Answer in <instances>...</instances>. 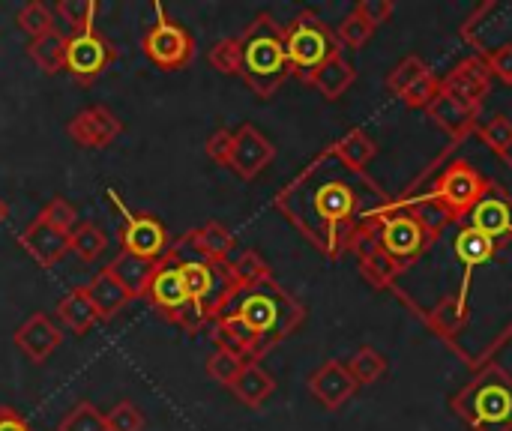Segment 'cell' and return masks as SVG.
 <instances>
[{
  "label": "cell",
  "mask_w": 512,
  "mask_h": 431,
  "mask_svg": "<svg viewBox=\"0 0 512 431\" xmlns=\"http://www.w3.org/2000/svg\"><path fill=\"white\" fill-rule=\"evenodd\" d=\"M492 186L495 183L489 177H483L471 162L453 159L450 165L438 168V177H435L429 192H414V195H405V198L426 207L444 225H456V222H465L474 213V207L492 192Z\"/></svg>",
  "instance_id": "8992f818"
},
{
  "label": "cell",
  "mask_w": 512,
  "mask_h": 431,
  "mask_svg": "<svg viewBox=\"0 0 512 431\" xmlns=\"http://www.w3.org/2000/svg\"><path fill=\"white\" fill-rule=\"evenodd\" d=\"M108 431H144V414L132 402H117L105 414Z\"/></svg>",
  "instance_id": "ee69618b"
},
{
  "label": "cell",
  "mask_w": 512,
  "mask_h": 431,
  "mask_svg": "<svg viewBox=\"0 0 512 431\" xmlns=\"http://www.w3.org/2000/svg\"><path fill=\"white\" fill-rule=\"evenodd\" d=\"M231 393L246 405V408H261L273 393H276V378L261 366V363H246L240 378L234 381Z\"/></svg>",
  "instance_id": "484cf974"
},
{
  "label": "cell",
  "mask_w": 512,
  "mask_h": 431,
  "mask_svg": "<svg viewBox=\"0 0 512 431\" xmlns=\"http://www.w3.org/2000/svg\"><path fill=\"white\" fill-rule=\"evenodd\" d=\"M285 48H288L291 75H297L303 84H312L318 69L336 51H342L336 42V33L315 9H303L294 15L291 24H285Z\"/></svg>",
  "instance_id": "9c48e42d"
},
{
  "label": "cell",
  "mask_w": 512,
  "mask_h": 431,
  "mask_svg": "<svg viewBox=\"0 0 512 431\" xmlns=\"http://www.w3.org/2000/svg\"><path fill=\"white\" fill-rule=\"evenodd\" d=\"M27 57L45 75L66 72V36H60V30H57V33L42 36V39H30L27 42Z\"/></svg>",
  "instance_id": "f546056e"
},
{
  "label": "cell",
  "mask_w": 512,
  "mask_h": 431,
  "mask_svg": "<svg viewBox=\"0 0 512 431\" xmlns=\"http://www.w3.org/2000/svg\"><path fill=\"white\" fill-rule=\"evenodd\" d=\"M114 273L126 282V288L135 294V300L138 297H144V291H147V282H150V276H153V267L156 264H150V261H138V258H132V255H126V252H120L117 258H114Z\"/></svg>",
  "instance_id": "8d00e7d4"
},
{
  "label": "cell",
  "mask_w": 512,
  "mask_h": 431,
  "mask_svg": "<svg viewBox=\"0 0 512 431\" xmlns=\"http://www.w3.org/2000/svg\"><path fill=\"white\" fill-rule=\"evenodd\" d=\"M57 431H108V423H105V414L90 405V402H78L63 420Z\"/></svg>",
  "instance_id": "60d3db41"
},
{
  "label": "cell",
  "mask_w": 512,
  "mask_h": 431,
  "mask_svg": "<svg viewBox=\"0 0 512 431\" xmlns=\"http://www.w3.org/2000/svg\"><path fill=\"white\" fill-rule=\"evenodd\" d=\"M390 198L369 171L348 168L330 147L321 150L273 201V207L327 258L354 252Z\"/></svg>",
  "instance_id": "6da1fadb"
},
{
  "label": "cell",
  "mask_w": 512,
  "mask_h": 431,
  "mask_svg": "<svg viewBox=\"0 0 512 431\" xmlns=\"http://www.w3.org/2000/svg\"><path fill=\"white\" fill-rule=\"evenodd\" d=\"M468 225L492 240H512V195H507V189L501 186H492V192L468 216Z\"/></svg>",
  "instance_id": "ffe728a7"
},
{
  "label": "cell",
  "mask_w": 512,
  "mask_h": 431,
  "mask_svg": "<svg viewBox=\"0 0 512 431\" xmlns=\"http://www.w3.org/2000/svg\"><path fill=\"white\" fill-rule=\"evenodd\" d=\"M210 66L222 75H243V45H240V36H225L219 39L210 54H207Z\"/></svg>",
  "instance_id": "f35d334b"
},
{
  "label": "cell",
  "mask_w": 512,
  "mask_h": 431,
  "mask_svg": "<svg viewBox=\"0 0 512 431\" xmlns=\"http://www.w3.org/2000/svg\"><path fill=\"white\" fill-rule=\"evenodd\" d=\"M303 321L306 306L270 276L252 285H240L210 330L216 348H228L246 363H258L267 351L294 336Z\"/></svg>",
  "instance_id": "7a4b0ae2"
},
{
  "label": "cell",
  "mask_w": 512,
  "mask_h": 431,
  "mask_svg": "<svg viewBox=\"0 0 512 431\" xmlns=\"http://www.w3.org/2000/svg\"><path fill=\"white\" fill-rule=\"evenodd\" d=\"M6 216H9V207H6V201L0 198V225L6 222Z\"/></svg>",
  "instance_id": "681fc988"
},
{
  "label": "cell",
  "mask_w": 512,
  "mask_h": 431,
  "mask_svg": "<svg viewBox=\"0 0 512 431\" xmlns=\"http://www.w3.org/2000/svg\"><path fill=\"white\" fill-rule=\"evenodd\" d=\"M441 96V78L435 75V72H429L423 81H417L405 96H402V102L408 105V108H420V111H429V105L435 102Z\"/></svg>",
  "instance_id": "7bdbcfd3"
},
{
  "label": "cell",
  "mask_w": 512,
  "mask_h": 431,
  "mask_svg": "<svg viewBox=\"0 0 512 431\" xmlns=\"http://www.w3.org/2000/svg\"><path fill=\"white\" fill-rule=\"evenodd\" d=\"M243 45V81L258 99H270L291 75L285 27L270 15L258 12L240 36Z\"/></svg>",
  "instance_id": "277c9868"
},
{
  "label": "cell",
  "mask_w": 512,
  "mask_h": 431,
  "mask_svg": "<svg viewBox=\"0 0 512 431\" xmlns=\"http://www.w3.org/2000/svg\"><path fill=\"white\" fill-rule=\"evenodd\" d=\"M108 249V234L93 222H78V228L69 234V252H75L84 264H96Z\"/></svg>",
  "instance_id": "4dcf8cb0"
},
{
  "label": "cell",
  "mask_w": 512,
  "mask_h": 431,
  "mask_svg": "<svg viewBox=\"0 0 512 431\" xmlns=\"http://www.w3.org/2000/svg\"><path fill=\"white\" fill-rule=\"evenodd\" d=\"M231 141H234V132L225 129V126H219V129L207 138V144H204L207 159H213L216 165H225V162H228V153H231Z\"/></svg>",
  "instance_id": "bcb514c9"
},
{
  "label": "cell",
  "mask_w": 512,
  "mask_h": 431,
  "mask_svg": "<svg viewBox=\"0 0 512 431\" xmlns=\"http://www.w3.org/2000/svg\"><path fill=\"white\" fill-rule=\"evenodd\" d=\"M96 12H99V3L96 0H57V6H54V18H60L63 24H69L72 33L96 30L93 27Z\"/></svg>",
  "instance_id": "836d02e7"
},
{
  "label": "cell",
  "mask_w": 512,
  "mask_h": 431,
  "mask_svg": "<svg viewBox=\"0 0 512 431\" xmlns=\"http://www.w3.org/2000/svg\"><path fill=\"white\" fill-rule=\"evenodd\" d=\"M246 369V360L240 357V354H234V351H228V348H216L210 357H207V363H204V372H207V378H213L219 387H234V381L240 378V372Z\"/></svg>",
  "instance_id": "d590c367"
},
{
  "label": "cell",
  "mask_w": 512,
  "mask_h": 431,
  "mask_svg": "<svg viewBox=\"0 0 512 431\" xmlns=\"http://www.w3.org/2000/svg\"><path fill=\"white\" fill-rule=\"evenodd\" d=\"M429 72H432V69H429V63H426L423 57L408 54V57H402V60L393 66V72L387 75V90H393V93L402 99V96H405L417 81H423Z\"/></svg>",
  "instance_id": "e575fe53"
},
{
  "label": "cell",
  "mask_w": 512,
  "mask_h": 431,
  "mask_svg": "<svg viewBox=\"0 0 512 431\" xmlns=\"http://www.w3.org/2000/svg\"><path fill=\"white\" fill-rule=\"evenodd\" d=\"M0 431H36L15 408L0 405Z\"/></svg>",
  "instance_id": "c3c4849f"
},
{
  "label": "cell",
  "mask_w": 512,
  "mask_h": 431,
  "mask_svg": "<svg viewBox=\"0 0 512 431\" xmlns=\"http://www.w3.org/2000/svg\"><path fill=\"white\" fill-rule=\"evenodd\" d=\"M492 81H495V75H492L489 63L480 54H471V57L459 60L441 78V93H447V96H453L471 108H483V102L492 90Z\"/></svg>",
  "instance_id": "5bb4252c"
},
{
  "label": "cell",
  "mask_w": 512,
  "mask_h": 431,
  "mask_svg": "<svg viewBox=\"0 0 512 431\" xmlns=\"http://www.w3.org/2000/svg\"><path fill=\"white\" fill-rule=\"evenodd\" d=\"M453 141H465L468 135H474L477 129H480V108H471V105H465V102H459V99H453V96H447V93H441L432 105H429V111H426Z\"/></svg>",
  "instance_id": "7402d4cb"
},
{
  "label": "cell",
  "mask_w": 512,
  "mask_h": 431,
  "mask_svg": "<svg viewBox=\"0 0 512 431\" xmlns=\"http://www.w3.org/2000/svg\"><path fill=\"white\" fill-rule=\"evenodd\" d=\"M348 369L360 387H372L387 375V357L381 351H375L372 345H363L348 357Z\"/></svg>",
  "instance_id": "1f68e13d"
},
{
  "label": "cell",
  "mask_w": 512,
  "mask_h": 431,
  "mask_svg": "<svg viewBox=\"0 0 512 431\" xmlns=\"http://www.w3.org/2000/svg\"><path fill=\"white\" fill-rule=\"evenodd\" d=\"M477 135L495 153H510L512 150V120L507 114H495L492 120L480 123Z\"/></svg>",
  "instance_id": "b9f144b4"
},
{
  "label": "cell",
  "mask_w": 512,
  "mask_h": 431,
  "mask_svg": "<svg viewBox=\"0 0 512 431\" xmlns=\"http://www.w3.org/2000/svg\"><path fill=\"white\" fill-rule=\"evenodd\" d=\"M450 411L471 431H512V375L489 363L450 396Z\"/></svg>",
  "instance_id": "5b68a950"
},
{
  "label": "cell",
  "mask_w": 512,
  "mask_h": 431,
  "mask_svg": "<svg viewBox=\"0 0 512 431\" xmlns=\"http://www.w3.org/2000/svg\"><path fill=\"white\" fill-rule=\"evenodd\" d=\"M15 348L33 363V366H42L63 342V330L45 315V312H33L12 336Z\"/></svg>",
  "instance_id": "e0dca14e"
},
{
  "label": "cell",
  "mask_w": 512,
  "mask_h": 431,
  "mask_svg": "<svg viewBox=\"0 0 512 431\" xmlns=\"http://www.w3.org/2000/svg\"><path fill=\"white\" fill-rule=\"evenodd\" d=\"M423 318L432 327V333H438L441 339H456L468 324V303H462L459 294H447L438 300L432 312H423Z\"/></svg>",
  "instance_id": "83f0119b"
},
{
  "label": "cell",
  "mask_w": 512,
  "mask_h": 431,
  "mask_svg": "<svg viewBox=\"0 0 512 431\" xmlns=\"http://www.w3.org/2000/svg\"><path fill=\"white\" fill-rule=\"evenodd\" d=\"M42 216H45L51 225H57L60 231H66V234H72V231L78 228V210H75L66 198H51V201L42 207Z\"/></svg>",
  "instance_id": "f6af8a7d"
},
{
  "label": "cell",
  "mask_w": 512,
  "mask_h": 431,
  "mask_svg": "<svg viewBox=\"0 0 512 431\" xmlns=\"http://www.w3.org/2000/svg\"><path fill=\"white\" fill-rule=\"evenodd\" d=\"M357 390H360V384L354 381L348 363H342V360H327L324 366H318V369L309 375V393H312L327 411L345 408V402H351Z\"/></svg>",
  "instance_id": "2e32d148"
},
{
  "label": "cell",
  "mask_w": 512,
  "mask_h": 431,
  "mask_svg": "<svg viewBox=\"0 0 512 431\" xmlns=\"http://www.w3.org/2000/svg\"><path fill=\"white\" fill-rule=\"evenodd\" d=\"M231 273H234L237 285H252V282H261V279H270L273 276L270 264L255 249H246L237 258H231Z\"/></svg>",
  "instance_id": "ab89813d"
},
{
  "label": "cell",
  "mask_w": 512,
  "mask_h": 431,
  "mask_svg": "<svg viewBox=\"0 0 512 431\" xmlns=\"http://www.w3.org/2000/svg\"><path fill=\"white\" fill-rule=\"evenodd\" d=\"M153 12H156V21L141 36L144 57L153 66L165 69V72H177V69L189 66L192 57H195V39H192V33L180 21H174L165 12L162 3H153Z\"/></svg>",
  "instance_id": "30bf717a"
},
{
  "label": "cell",
  "mask_w": 512,
  "mask_h": 431,
  "mask_svg": "<svg viewBox=\"0 0 512 431\" xmlns=\"http://www.w3.org/2000/svg\"><path fill=\"white\" fill-rule=\"evenodd\" d=\"M273 159H276V147H273V141L261 129H255L252 123H243V126L234 129L231 153H228V162H225V168L231 174H237L240 180L249 183V180L261 177L264 168Z\"/></svg>",
  "instance_id": "4fadbf2b"
},
{
  "label": "cell",
  "mask_w": 512,
  "mask_h": 431,
  "mask_svg": "<svg viewBox=\"0 0 512 431\" xmlns=\"http://www.w3.org/2000/svg\"><path fill=\"white\" fill-rule=\"evenodd\" d=\"M15 24L18 30H24L30 39H42L48 33H57V18H54V9L45 6L42 0H30L18 9L15 15Z\"/></svg>",
  "instance_id": "d6a6232c"
},
{
  "label": "cell",
  "mask_w": 512,
  "mask_h": 431,
  "mask_svg": "<svg viewBox=\"0 0 512 431\" xmlns=\"http://www.w3.org/2000/svg\"><path fill=\"white\" fill-rule=\"evenodd\" d=\"M21 249L39 264V267H54L66 252H69V234L60 231L57 225H51L42 213L21 231L18 237Z\"/></svg>",
  "instance_id": "ac0fdd59"
},
{
  "label": "cell",
  "mask_w": 512,
  "mask_h": 431,
  "mask_svg": "<svg viewBox=\"0 0 512 431\" xmlns=\"http://www.w3.org/2000/svg\"><path fill=\"white\" fill-rule=\"evenodd\" d=\"M330 150L348 165V168H354V171H369V165H372V159L378 156V144H375V138L369 135V132H363V129H351V132H345L339 141H333L330 144Z\"/></svg>",
  "instance_id": "f1b7e54d"
},
{
  "label": "cell",
  "mask_w": 512,
  "mask_h": 431,
  "mask_svg": "<svg viewBox=\"0 0 512 431\" xmlns=\"http://www.w3.org/2000/svg\"><path fill=\"white\" fill-rule=\"evenodd\" d=\"M357 261H360V276H363L372 288H378V291L396 288L402 270H399L378 246H372V243L357 246Z\"/></svg>",
  "instance_id": "4316f807"
},
{
  "label": "cell",
  "mask_w": 512,
  "mask_h": 431,
  "mask_svg": "<svg viewBox=\"0 0 512 431\" xmlns=\"http://www.w3.org/2000/svg\"><path fill=\"white\" fill-rule=\"evenodd\" d=\"M375 30L396 12V6H393V0H357V6H354Z\"/></svg>",
  "instance_id": "7dc6e473"
},
{
  "label": "cell",
  "mask_w": 512,
  "mask_h": 431,
  "mask_svg": "<svg viewBox=\"0 0 512 431\" xmlns=\"http://www.w3.org/2000/svg\"><path fill=\"white\" fill-rule=\"evenodd\" d=\"M57 321L72 333V336H84L99 324V312L87 294V288H75L69 291L60 303H57Z\"/></svg>",
  "instance_id": "d4e9b609"
},
{
  "label": "cell",
  "mask_w": 512,
  "mask_h": 431,
  "mask_svg": "<svg viewBox=\"0 0 512 431\" xmlns=\"http://www.w3.org/2000/svg\"><path fill=\"white\" fill-rule=\"evenodd\" d=\"M501 240H492L486 237L483 231L471 228V225H462L459 234H456V255L465 267V276H462V285H459V300L468 303V294H471V279H474V270L480 264H489L498 252H501Z\"/></svg>",
  "instance_id": "d6986e66"
},
{
  "label": "cell",
  "mask_w": 512,
  "mask_h": 431,
  "mask_svg": "<svg viewBox=\"0 0 512 431\" xmlns=\"http://www.w3.org/2000/svg\"><path fill=\"white\" fill-rule=\"evenodd\" d=\"M114 60H117V48L99 30L66 36V72L78 84H93Z\"/></svg>",
  "instance_id": "7c38bea8"
},
{
  "label": "cell",
  "mask_w": 512,
  "mask_h": 431,
  "mask_svg": "<svg viewBox=\"0 0 512 431\" xmlns=\"http://www.w3.org/2000/svg\"><path fill=\"white\" fill-rule=\"evenodd\" d=\"M336 42H339V48H351V51H357V48H363L372 36H375V27L357 12V9H351L339 24H336Z\"/></svg>",
  "instance_id": "74e56055"
},
{
  "label": "cell",
  "mask_w": 512,
  "mask_h": 431,
  "mask_svg": "<svg viewBox=\"0 0 512 431\" xmlns=\"http://www.w3.org/2000/svg\"><path fill=\"white\" fill-rule=\"evenodd\" d=\"M105 195H108L111 207L123 216V228H120V246H123V252L132 255V258H138V261H150V264L162 261L168 255V249L174 246L168 240L165 225L156 216H150V213L129 210V204L117 195V189H108Z\"/></svg>",
  "instance_id": "8fae6325"
},
{
  "label": "cell",
  "mask_w": 512,
  "mask_h": 431,
  "mask_svg": "<svg viewBox=\"0 0 512 431\" xmlns=\"http://www.w3.org/2000/svg\"><path fill=\"white\" fill-rule=\"evenodd\" d=\"M183 249H192V255L204 258V261H213V264H228L231 261V252L237 246L234 234L222 225V222H207L189 234H183L180 240Z\"/></svg>",
  "instance_id": "603a6c76"
},
{
  "label": "cell",
  "mask_w": 512,
  "mask_h": 431,
  "mask_svg": "<svg viewBox=\"0 0 512 431\" xmlns=\"http://www.w3.org/2000/svg\"><path fill=\"white\" fill-rule=\"evenodd\" d=\"M123 132V123L117 120V114L96 102V105H87L81 108L69 123H66V135L84 147V150H105L117 141V135Z\"/></svg>",
  "instance_id": "9a60e30c"
},
{
  "label": "cell",
  "mask_w": 512,
  "mask_h": 431,
  "mask_svg": "<svg viewBox=\"0 0 512 431\" xmlns=\"http://www.w3.org/2000/svg\"><path fill=\"white\" fill-rule=\"evenodd\" d=\"M144 300L174 327L186 330V333H198L207 327V321L201 318V312L195 309L192 303V294L183 282V273H180V249L171 246L168 255L162 261H156L153 267V276L147 282V291H144Z\"/></svg>",
  "instance_id": "ba28073f"
},
{
  "label": "cell",
  "mask_w": 512,
  "mask_h": 431,
  "mask_svg": "<svg viewBox=\"0 0 512 431\" xmlns=\"http://www.w3.org/2000/svg\"><path fill=\"white\" fill-rule=\"evenodd\" d=\"M84 288H87V294H90V300H93V306H96V312H99V321H111L114 315H120V312L135 300V294L126 288V282L114 273L111 264L102 267V270L93 276V282L84 285Z\"/></svg>",
  "instance_id": "44dd1931"
},
{
  "label": "cell",
  "mask_w": 512,
  "mask_h": 431,
  "mask_svg": "<svg viewBox=\"0 0 512 431\" xmlns=\"http://www.w3.org/2000/svg\"><path fill=\"white\" fill-rule=\"evenodd\" d=\"M444 228L447 225L438 216H432L426 207H420L408 198H399V201H387L375 213L363 243L378 246L405 273L411 264H417L429 252V246L441 237Z\"/></svg>",
  "instance_id": "3957f363"
},
{
  "label": "cell",
  "mask_w": 512,
  "mask_h": 431,
  "mask_svg": "<svg viewBox=\"0 0 512 431\" xmlns=\"http://www.w3.org/2000/svg\"><path fill=\"white\" fill-rule=\"evenodd\" d=\"M462 36L489 63L492 75L512 87V3L483 0L462 24Z\"/></svg>",
  "instance_id": "52a82bcc"
},
{
  "label": "cell",
  "mask_w": 512,
  "mask_h": 431,
  "mask_svg": "<svg viewBox=\"0 0 512 431\" xmlns=\"http://www.w3.org/2000/svg\"><path fill=\"white\" fill-rule=\"evenodd\" d=\"M354 81H357L354 63L345 57V51H336V54L318 69V75L312 78V87H315L324 99L336 102V99H342V96L354 87Z\"/></svg>",
  "instance_id": "cb8c5ba5"
}]
</instances>
